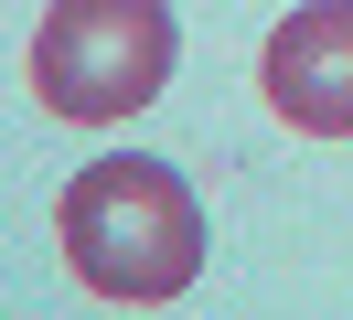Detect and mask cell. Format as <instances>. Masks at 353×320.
<instances>
[{"mask_svg": "<svg viewBox=\"0 0 353 320\" xmlns=\"http://www.w3.org/2000/svg\"><path fill=\"white\" fill-rule=\"evenodd\" d=\"M54 235H65V267L118 310H161V299H182L203 277V203L150 149L86 160L65 182V203H54Z\"/></svg>", "mask_w": 353, "mask_h": 320, "instance_id": "6da1fadb", "label": "cell"}, {"mask_svg": "<svg viewBox=\"0 0 353 320\" xmlns=\"http://www.w3.org/2000/svg\"><path fill=\"white\" fill-rule=\"evenodd\" d=\"M172 0H54L43 32H32V96L43 118L75 128H118L172 85Z\"/></svg>", "mask_w": 353, "mask_h": 320, "instance_id": "7a4b0ae2", "label": "cell"}, {"mask_svg": "<svg viewBox=\"0 0 353 320\" xmlns=\"http://www.w3.org/2000/svg\"><path fill=\"white\" fill-rule=\"evenodd\" d=\"M257 85L300 139H353V0H310L268 32Z\"/></svg>", "mask_w": 353, "mask_h": 320, "instance_id": "3957f363", "label": "cell"}]
</instances>
